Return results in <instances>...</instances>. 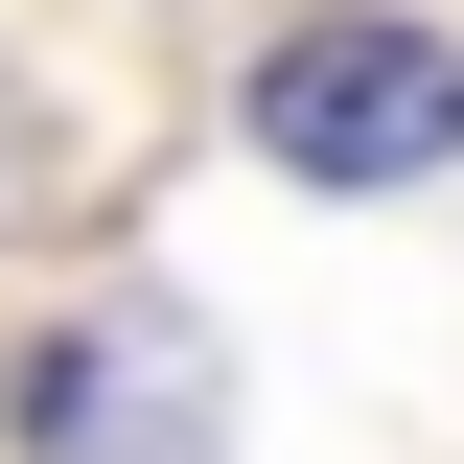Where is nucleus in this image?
<instances>
[{"mask_svg": "<svg viewBox=\"0 0 464 464\" xmlns=\"http://www.w3.org/2000/svg\"><path fill=\"white\" fill-rule=\"evenodd\" d=\"M256 140H279L302 186H418V163H464V47L348 0V24L256 47Z\"/></svg>", "mask_w": 464, "mask_h": 464, "instance_id": "1", "label": "nucleus"}, {"mask_svg": "<svg viewBox=\"0 0 464 464\" xmlns=\"http://www.w3.org/2000/svg\"><path fill=\"white\" fill-rule=\"evenodd\" d=\"M0 418H24V464H209V441H232V372H209L186 302H93V325L24 348Z\"/></svg>", "mask_w": 464, "mask_h": 464, "instance_id": "2", "label": "nucleus"}, {"mask_svg": "<svg viewBox=\"0 0 464 464\" xmlns=\"http://www.w3.org/2000/svg\"><path fill=\"white\" fill-rule=\"evenodd\" d=\"M24 186H47V140H24V116H0V209H24Z\"/></svg>", "mask_w": 464, "mask_h": 464, "instance_id": "3", "label": "nucleus"}]
</instances>
